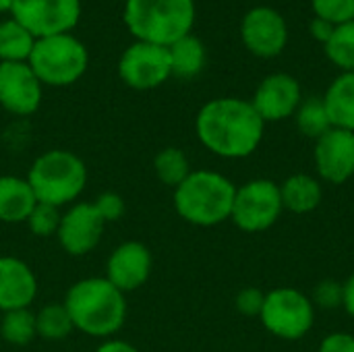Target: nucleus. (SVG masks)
Segmentation results:
<instances>
[{
	"label": "nucleus",
	"instance_id": "f257e3e1",
	"mask_svg": "<svg viewBox=\"0 0 354 352\" xmlns=\"http://www.w3.org/2000/svg\"><path fill=\"white\" fill-rule=\"evenodd\" d=\"M195 131L203 147L212 154L226 160H241L257 151L266 122L251 102L218 98L199 110Z\"/></svg>",
	"mask_w": 354,
	"mask_h": 352
},
{
	"label": "nucleus",
	"instance_id": "f03ea898",
	"mask_svg": "<svg viewBox=\"0 0 354 352\" xmlns=\"http://www.w3.org/2000/svg\"><path fill=\"white\" fill-rule=\"evenodd\" d=\"M62 305L75 330L93 338H110L127 319L124 293L106 278H83L75 282Z\"/></svg>",
	"mask_w": 354,
	"mask_h": 352
},
{
	"label": "nucleus",
	"instance_id": "7ed1b4c3",
	"mask_svg": "<svg viewBox=\"0 0 354 352\" xmlns=\"http://www.w3.org/2000/svg\"><path fill=\"white\" fill-rule=\"evenodd\" d=\"M236 187L214 170H193L174 189L176 214L193 226H218L230 220Z\"/></svg>",
	"mask_w": 354,
	"mask_h": 352
},
{
	"label": "nucleus",
	"instance_id": "20e7f679",
	"mask_svg": "<svg viewBox=\"0 0 354 352\" xmlns=\"http://www.w3.org/2000/svg\"><path fill=\"white\" fill-rule=\"evenodd\" d=\"M195 23L193 0H127L124 25L137 41L172 46L191 33Z\"/></svg>",
	"mask_w": 354,
	"mask_h": 352
},
{
	"label": "nucleus",
	"instance_id": "39448f33",
	"mask_svg": "<svg viewBox=\"0 0 354 352\" xmlns=\"http://www.w3.org/2000/svg\"><path fill=\"white\" fill-rule=\"evenodd\" d=\"M27 183L39 203L62 207L73 203L87 185L83 160L66 149H52L35 158Z\"/></svg>",
	"mask_w": 354,
	"mask_h": 352
},
{
	"label": "nucleus",
	"instance_id": "423d86ee",
	"mask_svg": "<svg viewBox=\"0 0 354 352\" xmlns=\"http://www.w3.org/2000/svg\"><path fill=\"white\" fill-rule=\"evenodd\" d=\"M27 62L41 85L64 87L85 75L89 54L83 41L73 33H58L35 39Z\"/></svg>",
	"mask_w": 354,
	"mask_h": 352
},
{
	"label": "nucleus",
	"instance_id": "0eeeda50",
	"mask_svg": "<svg viewBox=\"0 0 354 352\" xmlns=\"http://www.w3.org/2000/svg\"><path fill=\"white\" fill-rule=\"evenodd\" d=\"M263 328L282 340H301L315 322L313 303L297 288H276L266 295L259 315Z\"/></svg>",
	"mask_w": 354,
	"mask_h": 352
},
{
	"label": "nucleus",
	"instance_id": "6e6552de",
	"mask_svg": "<svg viewBox=\"0 0 354 352\" xmlns=\"http://www.w3.org/2000/svg\"><path fill=\"white\" fill-rule=\"evenodd\" d=\"M282 210L280 185L268 178H253L236 187L230 220L245 232H263L278 222Z\"/></svg>",
	"mask_w": 354,
	"mask_h": 352
},
{
	"label": "nucleus",
	"instance_id": "1a4fd4ad",
	"mask_svg": "<svg viewBox=\"0 0 354 352\" xmlns=\"http://www.w3.org/2000/svg\"><path fill=\"white\" fill-rule=\"evenodd\" d=\"M10 17L35 39L71 33L81 19V0H15Z\"/></svg>",
	"mask_w": 354,
	"mask_h": 352
},
{
	"label": "nucleus",
	"instance_id": "9d476101",
	"mask_svg": "<svg viewBox=\"0 0 354 352\" xmlns=\"http://www.w3.org/2000/svg\"><path fill=\"white\" fill-rule=\"evenodd\" d=\"M118 75L133 89L160 87L172 77L168 48L147 41L131 44L118 60Z\"/></svg>",
	"mask_w": 354,
	"mask_h": 352
},
{
	"label": "nucleus",
	"instance_id": "9b49d317",
	"mask_svg": "<svg viewBox=\"0 0 354 352\" xmlns=\"http://www.w3.org/2000/svg\"><path fill=\"white\" fill-rule=\"evenodd\" d=\"M104 226L93 203H75L62 214L56 239L68 255H87L100 245Z\"/></svg>",
	"mask_w": 354,
	"mask_h": 352
},
{
	"label": "nucleus",
	"instance_id": "f8f14e48",
	"mask_svg": "<svg viewBox=\"0 0 354 352\" xmlns=\"http://www.w3.org/2000/svg\"><path fill=\"white\" fill-rule=\"evenodd\" d=\"M41 104V81L29 62H0V106L17 116L33 114Z\"/></svg>",
	"mask_w": 354,
	"mask_h": 352
},
{
	"label": "nucleus",
	"instance_id": "ddd939ff",
	"mask_svg": "<svg viewBox=\"0 0 354 352\" xmlns=\"http://www.w3.org/2000/svg\"><path fill=\"white\" fill-rule=\"evenodd\" d=\"M245 46L261 58L278 56L288 41V27L284 17L270 6L251 8L241 25Z\"/></svg>",
	"mask_w": 354,
	"mask_h": 352
},
{
	"label": "nucleus",
	"instance_id": "4468645a",
	"mask_svg": "<svg viewBox=\"0 0 354 352\" xmlns=\"http://www.w3.org/2000/svg\"><path fill=\"white\" fill-rule=\"evenodd\" d=\"M315 168L319 178L342 185L354 176V133L332 127L315 139Z\"/></svg>",
	"mask_w": 354,
	"mask_h": 352
},
{
	"label": "nucleus",
	"instance_id": "2eb2a0df",
	"mask_svg": "<svg viewBox=\"0 0 354 352\" xmlns=\"http://www.w3.org/2000/svg\"><path fill=\"white\" fill-rule=\"evenodd\" d=\"M301 102V85L295 77L286 73H274L266 77L251 100L263 122H278L292 116Z\"/></svg>",
	"mask_w": 354,
	"mask_h": 352
},
{
	"label": "nucleus",
	"instance_id": "dca6fc26",
	"mask_svg": "<svg viewBox=\"0 0 354 352\" xmlns=\"http://www.w3.org/2000/svg\"><path fill=\"white\" fill-rule=\"evenodd\" d=\"M151 274V253L139 241H127L118 245L106 263V280L120 293L141 288Z\"/></svg>",
	"mask_w": 354,
	"mask_h": 352
},
{
	"label": "nucleus",
	"instance_id": "f3484780",
	"mask_svg": "<svg viewBox=\"0 0 354 352\" xmlns=\"http://www.w3.org/2000/svg\"><path fill=\"white\" fill-rule=\"evenodd\" d=\"M35 295L37 280L33 270L17 257H0V311L29 309Z\"/></svg>",
	"mask_w": 354,
	"mask_h": 352
},
{
	"label": "nucleus",
	"instance_id": "a211bd4d",
	"mask_svg": "<svg viewBox=\"0 0 354 352\" xmlns=\"http://www.w3.org/2000/svg\"><path fill=\"white\" fill-rule=\"evenodd\" d=\"M37 199L27 183L19 176H0V222L19 224L27 222Z\"/></svg>",
	"mask_w": 354,
	"mask_h": 352
},
{
	"label": "nucleus",
	"instance_id": "6ab92c4d",
	"mask_svg": "<svg viewBox=\"0 0 354 352\" xmlns=\"http://www.w3.org/2000/svg\"><path fill=\"white\" fill-rule=\"evenodd\" d=\"M280 197L284 210L292 214H309L319 207L324 199V187L315 176L299 172L280 185Z\"/></svg>",
	"mask_w": 354,
	"mask_h": 352
},
{
	"label": "nucleus",
	"instance_id": "aec40b11",
	"mask_svg": "<svg viewBox=\"0 0 354 352\" xmlns=\"http://www.w3.org/2000/svg\"><path fill=\"white\" fill-rule=\"evenodd\" d=\"M322 100L332 127L354 133V73H342L334 79Z\"/></svg>",
	"mask_w": 354,
	"mask_h": 352
},
{
	"label": "nucleus",
	"instance_id": "412c9836",
	"mask_svg": "<svg viewBox=\"0 0 354 352\" xmlns=\"http://www.w3.org/2000/svg\"><path fill=\"white\" fill-rule=\"evenodd\" d=\"M168 54H170L172 75H176L180 79H193L205 66L203 41L199 37H195L193 33H189V35L180 37L178 41H174L172 46H168Z\"/></svg>",
	"mask_w": 354,
	"mask_h": 352
},
{
	"label": "nucleus",
	"instance_id": "4be33fe9",
	"mask_svg": "<svg viewBox=\"0 0 354 352\" xmlns=\"http://www.w3.org/2000/svg\"><path fill=\"white\" fill-rule=\"evenodd\" d=\"M35 37L12 17L0 23V62H27Z\"/></svg>",
	"mask_w": 354,
	"mask_h": 352
},
{
	"label": "nucleus",
	"instance_id": "5701e85b",
	"mask_svg": "<svg viewBox=\"0 0 354 352\" xmlns=\"http://www.w3.org/2000/svg\"><path fill=\"white\" fill-rule=\"evenodd\" d=\"M153 168H156V176L160 178V183H164L172 189H176L193 172L189 158L178 147H164L156 156Z\"/></svg>",
	"mask_w": 354,
	"mask_h": 352
},
{
	"label": "nucleus",
	"instance_id": "b1692460",
	"mask_svg": "<svg viewBox=\"0 0 354 352\" xmlns=\"http://www.w3.org/2000/svg\"><path fill=\"white\" fill-rule=\"evenodd\" d=\"M0 334L8 344H15V346L29 344L37 336L35 313H31L29 309L6 311L2 322H0Z\"/></svg>",
	"mask_w": 354,
	"mask_h": 352
},
{
	"label": "nucleus",
	"instance_id": "393cba45",
	"mask_svg": "<svg viewBox=\"0 0 354 352\" xmlns=\"http://www.w3.org/2000/svg\"><path fill=\"white\" fill-rule=\"evenodd\" d=\"M295 114H297V127L305 137L319 139L324 133L332 129V122H330V116L322 98H309L301 102Z\"/></svg>",
	"mask_w": 354,
	"mask_h": 352
},
{
	"label": "nucleus",
	"instance_id": "a878e982",
	"mask_svg": "<svg viewBox=\"0 0 354 352\" xmlns=\"http://www.w3.org/2000/svg\"><path fill=\"white\" fill-rule=\"evenodd\" d=\"M35 330L44 340H62L75 330V326L64 305H46L35 313Z\"/></svg>",
	"mask_w": 354,
	"mask_h": 352
},
{
	"label": "nucleus",
	"instance_id": "bb28decb",
	"mask_svg": "<svg viewBox=\"0 0 354 352\" xmlns=\"http://www.w3.org/2000/svg\"><path fill=\"white\" fill-rule=\"evenodd\" d=\"M326 54L344 73H354V19L336 25L332 39L326 44Z\"/></svg>",
	"mask_w": 354,
	"mask_h": 352
},
{
	"label": "nucleus",
	"instance_id": "cd10ccee",
	"mask_svg": "<svg viewBox=\"0 0 354 352\" xmlns=\"http://www.w3.org/2000/svg\"><path fill=\"white\" fill-rule=\"evenodd\" d=\"M60 207H54V205H48V203H35V207L31 210L29 218H27V226L29 230L35 234V237H50V234H56L58 232V226H60Z\"/></svg>",
	"mask_w": 354,
	"mask_h": 352
},
{
	"label": "nucleus",
	"instance_id": "c85d7f7f",
	"mask_svg": "<svg viewBox=\"0 0 354 352\" xmlns=\"http://www.w3.org/2000/svg\"><path fill=\"white\" fill-rule=\"evenodd\" d=\"M311 4L315 15L332 25H342L354 19V0H311Z\"/></svg>",
	"mask_w": 354,
	"mask_h": 352
},
{
	"label": "nucleus",
	"instance_id": "c756f323",
	"mask_svg": "<svg viewBox=\"0 0 354 352\" xmlns=\"http://www.w3.org/2000/svg\"><path fill=\"white\" fill-rule=\"evenodd\" d=\"M263 301H266V295L259 290V288H243L239 295H236V311L243 313L245 317H259L261 315V309H263Z\"/></svg>",
	"mask_w": 354,
	"mask_h": 352
},
{
	"label": "nucleus",
	"instance_id": "7c9ffc66",
	"mask_svg": "<svg viewBox=\"0 0 354 352\" xmlns=\"http://www.w3.org/2000/svg\"><path fill=\"white\" fill-rule=\"evenodd\" d=\"M95 210L100 212V216L104 218V222H116L124 216V201L120 195L116 193H102L95 201H93Z\"/></svg>",
	"mask_w": 354,
	"mask_h": 352
},
{
	"label": "nucleus",
	"instance_id": "2f4dec72",
	"mask_svg": "<svg viewBox=\"0 0 354 352\" xmlns=\"http://www.w3.org/2000/svg\"><path fill=\"white\" fill-rule=\"evenodd\" d=\"M315 301L326 309H334V307L342 305V286L334 280H326V282L317 284Z\"/></svg>",
	"mask_w": 354,
	"mask_h": 352
},
{
	"label": "nucleus",
	"instance_id": "473e14b6",
	"mask_svg": "<svg viewBox=\"0 0 354 352\" xmlns=\"http://www.w3.org/2000/svg\"><path fill=\"white\" fill-rule=\"evenodd\" d=\"M319 352H354V336L346 332H332L322 340Z\"/></svg>",
	"mask_w": 354,
	"mask_h": 352
},
{
	"label": "nucleus",
	"instance_id": "72a5a7b5",
	"mask_svg": "<svg viewBox=\"0 0 354 352\" xmlns=\"http://www.w3.org/2000/svg\"><path fill=\"white\" fill-rule=\"evenodd\" d=\"M334 31H336V25H332L330 21H324V19H319V17H315V19L311 21V35H313L317 41H322L324 46L332 39Z\"/></svg>",
	"mask_w": 354,
	"mask_h": 352
},
{
	"label": "nucleus",
	"instance_id": "f704fd0d",
	"mask_svg": "<svg viewBox=\"0 0 354 352\" xmlns=\"http://www.w3.org/2000/svg\"><path fill=\"white\" fill-rule=\"evenodd\" d=\"M342 307L354 319V274L342 284Z\"/></svg>",
	"mask_w": 354,
	"mask_h": 352
},
{
	"label": "nucleus",
	"instance_id": "c9c22d12",
	"mask_svg": "<svg viewBox=\"0 0 354 352\" xmlns=\"http://www.w3.org/2000/svg\"><path fill=\"white\" fill-rule=\"evenodd\" d=\"M95 352H139L133 344L124 342V340H106L104 344H100Z\"/></svg>",
	"mask_w": 354,
	"mask_h": 352
},
{
	"label": "nucleus",
	"instance_id": "e433bc0d",
	"mask_svg": "<svg viewBox=\"0 0 354 352\" xmlns=\"http://www.w3.org/2000/svg\"><path fill=\"white\" fill-rule=\"evenodd\" d=\"M15 0H0V12H10Z\"/></svg>",
	"mask_w": 354,
	"mask_h": 352
}]
</instances>
